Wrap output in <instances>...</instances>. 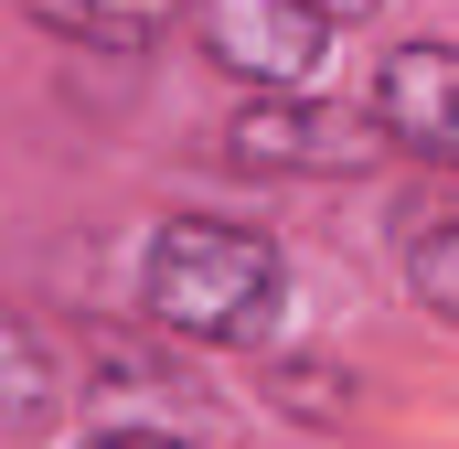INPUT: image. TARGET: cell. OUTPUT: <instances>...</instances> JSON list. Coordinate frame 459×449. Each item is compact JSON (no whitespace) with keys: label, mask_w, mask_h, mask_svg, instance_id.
Returning a JSON list of instances; mask_svg holds the SVG:
<instances>
[{"label":"cell","mask_w":459,"mask_h":449,"mask_svg":"<svg viewBox=\"0 0 459 449\" xmlns=\"http://www.w3.org/2000/svg\"><path fill=\"white\" fill-rule=\"evenodd\" d=\"M289 300H299V257L278 224L246 215H160L139 224V257H128V321L171 353H278L289 332Z\"/></svg>","instance_id":"obj_1"},{"label":"cell","mask_w":459,"mask_h":449,"mask_svg":"<svg viewBox=\"0 0 459 449\" xmlns=\"http://www.w3.org/2000/svg\"><path fill=\"white\" fill-rule=\"evenodd\" d=\"M385 150H374V128H363V108H342V97H235L225 118V172H246V182H352V172H374Z\"/></svg>","instance_id":"obj_2"},{"label":"cell","mask_w":459,"mask_h":449,"mask_svg":"<svg viewBox=\"0 0 459 449\" xmlns=\"http://www.w3.org/2000/svg\"><path fill=\"white\" fill-rule=\"evenodd\" d=\"M193 54L225 75L235 97H310L332 75V22H310L299 0H193Z\"/></svg>","instance_id":"obj_3"},{"label":"cell","mask_w":459,"mask_h":449,"mask_svg":"<svg viewBox=\"0 0 459 449\" xmlns=\"http://www.w3.org/2000/svg\"><path fill=\"white\" fill-rule=\"evenodd\" d=\"M363 128L374 150L417 161V172H449L459 182V43L449 32H395L363 75Z\"/></svg>","instance_id":"obj_4"},{"label":"cell","mask_w":459,"mask_h":449,"mask_svg":"<svg viewBox=\"0 0 459 449\" xmlns=\"http://www.w3.org/2000/svg\"><path fill=\"white\" fill-rule=\"evenodd\" d=\"M86 407H128V418L182 428L204 407V374L171 342H150V332H108V342H86Z\"/></svg>","instance_id":"obj_5"},{"label":"cell","mask_w":459,"mask_h":449,"mask_svg":"<svg viewBox=\"0 0 459 449\" xmlns=\"http://www.w3.org/2000/svg\"><path fill=\"white\" fill-rule=\"evenodd\" d=\"M246 407L256 418H289V428H352L363 418V374H352L342 353H256L246 364Z\"/></svg>","instance_id":"obj_6"},{"label":"cell","mask_w":459,"mask_h":449,"mask_svg":"<svg viewBox=\"0 0 459 449\" xmlns=\"http://www.w3.org/2000/svg\"><path fill=\"white\" fill-rule=\"evenodd\" d=\"M65 407H75L65 342L43 332L32 311H0V439H43Z\"/></svg>","instance_id":"obj_7"},{"label":"cell","mask_w":459,"mask_h":449,"mask_svg":"<svg viewBox=\"0 0 459 449\" xmlns=\"http://www.w3.org/2000/svg\"><path fill=\"white\" fill-rule=\"evenodd\" d=\"M11 11L65 54H150L171 22H193V0H11Z\"/></svg>","instance_id":"obj_8"},{"label":"cell","mask_w":459,"mask_h":449,"mask_svg":"<svg viewBox=\"0 0 459 449\" xmlns=\"http://www.w3.org/2000/svg\"><path fill=\"white\" fill-rule=\"evenodd\" d=\"M395 278H406V300H417L438 332H459V204L395 224Z\"/></svg>","instance_id":"obj_9"},{"label":"cell","mask_w":459,"mask_h":449,"mask_svg":"<svg viewBox=\"0 0 459 449\" xmlns=\"http://www.w3.org/2000/svg\"><path fill=\"white\" fill-rule=\"evenodd\" d=\"M75 449H204L193 428H160V418H108V428H86Z\"/></svg>","instance_id":"obj_10"},{"label":"cell","mask_w":459,"mask_h":449,"mask_svg":"<svg viewBox=\"0 0 459 449\" xmlns=\"http://www.w3.org/2000/svg\"><path fill=\"white\" fill-rule=\"evenodd\" d=\"M299 11H310V22H332V32H363V22H385L395 0H299Z\"/></svg>","instance_id":"obj_11"}]
</instances>
